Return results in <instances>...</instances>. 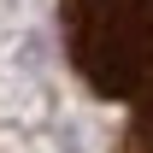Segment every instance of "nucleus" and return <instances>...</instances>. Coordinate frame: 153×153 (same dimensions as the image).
I'll return each mask as SVG.
<instances>
[{"label":"nucleus","instance_id":"obj_1","mask_svg":"<svg viewBox=\"0 0 153 153\" xmlns=\"http://www.w3.org/2000/svg\"><path fill=\"white\" fill-rule=\"evenodd\" d=\"M65 47L94 94L130 106L124 153H153V0H65Z\"/></svg>","mask_w":153,"mask_h":153}]
</instances>
